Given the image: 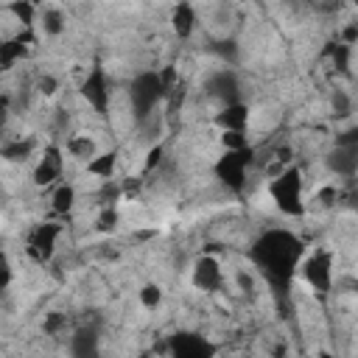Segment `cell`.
<instances>
[{
    "instance_id": "1",
    "label": "cell",
    "mask_w": 358,
    "mask_h": 358,
    "mask_svg": "<svg viewBox=\"0 0 358 358\" xmlns=\"http://www.w3.org/2000/svg\"><path fill=\"white\" fill-rule=\"evenodd\" d=\"M302 255H305V243L288 229H268L249 249L252 263L263 271V277L268 280V285L280 299L285 296Z\"/></svg>"
},
{
    "instance_id": "2",
    "label": "cell",
    "mask_w": 358,
    "mask_h": 358,
    "mask_svg": "<svg viewBox=\"0 0 358 358\" xmlns=\"http://www.w3.org/2000/svg\"><path fill=\"white\" fill-rule=\"evenodd\" d=\"M268 193H271V199H274V204H277L280 213L294 215V218L305 215V201H302V173H299V168H285L277 179H271Z\"/></svg>"
},
{
    "instance_id": "3",
    "label": "cell",
    "mask_w": 358,
    "mask_h": 358,
    "mask_svg": "<svg viewBox=\"0 0 358 358\" xmlns=\"http://www.w3.org/2000/svg\"><path fill=\"white\" fill-rule=\"evenodd\" d=\"M165 98V90H162V81H159V73L154 70H145L140 73L131 87H129V101H131V112L137 120H148L154 106Z\"/></svg>"
},
{
    "instance_id": "4",
    "label": "cell",
    "mask_w": 358,
    "mask_h": 358,
    "mask_svg": "<svg viewBox=\"0 0 358 358\" xmlns=\"http://www.w3.org/2000/svg\"><path fill=\"white\" fill-rule=\"evenodd\" d=\"M252 157H255V148L252 145H243V148H235V151H224L215 162V176L224 182V187H229L232 193H241L243 185H246V168L252 165Z\"/></svg>"
},
{
    "instance_id": "5",
    "label": "cell",
    "mask_w": 358,
    "mask_h": 358,
    "mask_svg": "<svg viewBox=\"0 0 358 358\" xmlns=\"http://www.w3.org/2000/svg\"><path fill=\"white\" fill-rule=\"evenodd\" d=\"M302 277L305 282L319 291V294H327L330 291V282H333V257L327 249H316L305 263H302Z\"/></svg>"
},
{
    "instance_id": "6",
    "label": "cell",
    "mask_w": 358,
    "mask_h": 358,
    "mask_svg": "<svg viewBox=\"0 0 358 358\" xmlns=\"http://www.w3.org/2000/svg\"><path fill=\"white\" fill-rule=\"evenodd\" d=\"M81 95L98 115H106V109H109V81H106V73H103L101 64H95L87 73V78L81 81Z\"/></svg>"
},
{
    "instance_id": "7",
    "label": "cell",
    "mask_w": 358,
    "mask_h": 358,
    "mask_svg": "<svg viewBox=\"0 0 358 358\" xmlns=\"http://www.w3.org/2000/svg\"><path fill=\"white\" fill-rule=\"evenodd\" d=\"M56 238H59V224H36L28 235V255L39 263L50 260L53 257V249H56Z\"/></svg>"
},
{
    "instance_id": "8",
    "label": "cell",
    "mask_w": 358,
    "mask_h": 358,
    "mask_svg": "<svg viewBox=\"0 0 358 358\" xmlns=\"http://www.w3.org/2000/svg\"><path fill=\"white\" fill-rule=\"evenodd\" d=\"M168 352L176 358H210L215 352V347L196 333H176L168 341Z\"/></svg>"
},
{
    "instance_id": "9",
    "label": "cell",
    "mask_w": 358,
    "mask_h": 358,
    "mask_svg": "<svg viewBox=\"0 0 358 358\" xmlns=\"http://www.w3.org/2000/svg\"><path fill=\"white\" fill-rule=\"evenodd\" d=\"M224 282V274H221V263L213 257V255H204L196 260L193 266V285L201 288V291H218Z\"/></svg>"
},
{
    "instance_id": "10",
    "label": "cell",
    "mask_w": 358,
    "mask_h": 358,
    "mask_svg": "<svg viewBox=\"0 0 358 358\" xmlns=\"http://www.w3.org/2000/svg\"><path fill=\"white\" fill-rule=\"evenodd\" d=\"M204 90L210 92V98L224 101V106L241 101V98H238V92H241V90H238V78H235L232 70H218L215 76H210L207 84H204Z\"/></svg>"
},
{
    "instance_id": "11",
    "label": "cell",
    "mask_w": 358,
    "mask_h": 358,
    "mask_svg": "<svg viewBox=\"0 0 358 358\" xmlns=\"http://www.w3.org/2000/svg\"><path fill=\"white\" fill-rule=\"evenodd\" d=\"M324 162L338 176H355L358 173V145H336L324 157Z\"/></svg>"
},
{
    "instance_id": "12",
    "label": "cell",
    "mask_w": 358,
    "mask_h": 358,
    "mask_svg": "<svg viewBox=\"0 0 358 358\" xmlns=\"http://www.w3.org/2000/svg\"><path fill=\"white\" fill-rule=\"evenodd\" d=\"M59 173H62V154H59L56 145H50V148L45 151V157L39 159V165L34 168V185L45 187V185H50L53 179H59Z\"/></svg>"
},
{
    "instance_id": "13",
    "label": "cell",
    "mask_w": 358,
    "mask_h": 358,
    "mask_svg": "<svg viewBox=\"0 0 358 358\" xmlns=\"http://www.w3.org/2000/svg\"><path fill=\"white\" fill-rule=\"evenodd\" d=\"M213 123L218 126V129H224V131H229V129H238V131H246V123H249V109H246V103H227L215 117H213Z\"/></svg>"
},
{
    "instance_id": "14",
    "label": "cell",
    "mask_w": 358,
    "mask_h": 358,
    "mask_svg": "<svg viewBox=\"0 0 358 358\" xmlns=\"http://www.w3.org/2000/svg\"><path fill=\"white\" fill-rule=\"evenodd\" d=\"M193 25H196V11H193V6H190L187 0L176 3V8L171 11V28H173V34H176L179 39H187V36L193 34Z\"/></svg>"
},
{
    "instance_id": "15",
    "label": "cell",
    "mask_w": 358,
    "mask_h": 358,
    "mask_svg": "<svg viewBox=\"0 0 358 358\" xmlns=\"http://www.w3.org/2000/svg\"><path fill=\"white\" fill-rule=\"evenodd\" d=\"M70 352L78 358H90L98 352V330L95 327H81L76 330L73 341H70Z\"/></svg>"
},
{
    "instance_id": "16",
    "label": "cell",
    "mask_w": 358,
    "mask_h": 358,
    "mask_svg": "<svg viewBox=\"0 0 358 358\" xmlns=\"http://www.w3.org/2000/svg\"><path fill=\"white\" fill-rule=\"evenodd\" d=\"M67 151L76 157V159H92L95 157V140H90V137H84V134H76V137H70L67 140Z\"/></svg>"
},
{
    "instance_id": "17",
    "label": "cell",
    "mask_w": 358,
    "mask_h": 358,
    "mask_svg": "<svg viewBox=\"0 0 358 358\" xmlns=\"http://www.w3.org/2000/svg\"><path fill=\"white\" fill-rule=\"evenodd\" d=\"M115 162H117V154H115V151L95 154V157L87 162V171H90V173H95V176H112Z\"/></svg>"
},
{
    "instance_id": "18",
    "label": "cell",
    "mask_w": 358,
    "mask_h": 358,
    "mask_svg": "<svg viewBox=\"0 0 358 358\" xmlns=\"http://www.w3.org/2000/svg\"><path fill=\"white\" fill-rule=\"evenodd\" d=\"M20 56H25V42L22 39H8L0 45V64L3 70H8Z\"/></svg>"
},
{
    "instance_id": "19",
    "label": "cell",
    "mask_w": 358,
    "mask_h": 358,
    "mask_svg": "<svg viewBox=\"0 0 358 358\" xmlns=\"http://www.w3.org/2000/svg\"><path fill=\"white\" fill-rule=\"evenodd\" d=\"M324 53L333 59V67H336L338 73H350V45H344V42H338V45L330 42Z\"/></svg>"
},
{
    "instance_id": "20",
    "label": "cell",
    "mask_w": 358,
    "mask_h": 358,
    "mask_svg": "<svg viewBox=\"0 0 358 358\" xmlns=\"http://www.w3.org/2000/svg\"><path fill=\"white\" fill-rule=\"evenodd\" d=\"M31 148H34L31 140H14V143H6L3 145V157L8 162H25L31 157Z\"/></svg>"
},
{
    "instance_id": "21",
    "label": "cell",
    "mask_w": 358,
    "mask_h": 358,
    "mask_svg": "<svg viewBox=\"0 0 358 358\" xmlns=\"http://www.w3.org/2000/svg\"><path fill=\"white\" fill-rule=\"evenodd\" d=\"M73 201H76V190H73L70 185H59V187L53 190V210H56L59 215H67L70 207H73Z\"/></svg>"
},
{
    "instance_id": "22",
    "label": "cell",
    "mask_w": 358,
    "mask_h": 358,
    "mask_svg": "<svg viewBox=\"0 0 358 358\" xmlns=\"http://www.w3.org/2000/svg\"><path fill=\"white\" fill-rule=\"evenodd\" d=\"M34 6H36V3H31V0H11V3H8V11H11L25 28H31V25H34V17H36Z\"/></svg>"
},
{
    "instance_id": "23",
    "label": "cell",
    "mask_w": 358,
    "mask_h": 358,
    "mask_svg": "<svg viewBox=\"0 0 358 358\" xmlns=\"http://www.w3.org/2000/svg\"><path fill=\"white\" fill-rule=\"evenodd\" d=\"M42 28H45V34H50V36L62 34V31H64V17H62V11L48 8V11L42 14Z\"/></svg>"
},
{
    "instance_id": "24",
    "label": "cell",
    "mask_w": 358,
    "mask_h": 358,
    "mask_svg": "<svg viewBox=\"0 0 358 358\" xmlns=\"http://www.w3.org/2000/svg\"><path fill=\"white\" fill-rule=\"evenodd\" d=\"M330 106H333V115H338V117L350 115V98H347V92L344 90H333L330 92Z\"/></svg>"
},
{
    "instance_id": "25",
    "label": "cell",
    "mask_w": 358,
    "mask_h": 358,
    "mask_svg": "<svg viewBox=\"0 0 358 358\" xmlns=\"http://www.w3.org/2000/svg\"><path fill=\"white\" fill-rule=\"evenodd\" d=\"M221 143H224V151H235V148L249 145V143H246V134H243V131H238V129L224 131V134H221Z\"/></svg>"
},
{
    "instance_id": "26",
    "label": "cell",
    "mask_w": 358,
    "mask_h": 358,
    "mask_svg": "<svg viewBox=\"0 0 358 358\" xmlns=\"http://www.w3.org/2000/svg\"><path fill=\"white\" fill-rule=\"evenodd\" d=\"M140 302H143L145 308H157V305L162 302V291H159V285H154V282L143 285V288H140Z\"/></svg>"
},
{
    "instance_id": "27",
    "label": "cell",
    "mask_w": 358,
    "mask_h": 358,
    "mask_svg": "<svg viewBox=\"0 0 358 358\" xmlns=\"http://www.w3.org/2000/svg\"><path fill=\"white\" fill-rule=\"evenodd\" d=\"M159 81H162V90H165V98L176 90V84H179V73H176V67L173 64H168L165 70H159Z\"/></svg>"
},
{
    "instance_id": "28",
    "label": "cell",
    "mask_w": 358,
    "mask_h": 358,
    "mask_svg": "<svg viewBox=\"0 0 358 358\" xmlns=\"http://www.w3.org/2000/svg\"><path fill=\"white\" fill-rule=\"evenodd\" d=\"M115 227H117V210L106 207V210L98 215V229H101V232H112Z\"/></svg>"
},
{
    "instance_id": "29",
    "label": "cell",
    "mask_w": 358,
    "mask_h": 358,
    "mask_svg": "<svg viewBox=\"0 0 358 358\" xmlns=\"http://www.w3.org/2000/svg\"><path fill=\"white\" fill-rule=\"evenodd\" d=\"M64 324H67V319H64L62 313H56V310L45 316V333H48V336H56V333H59Z\"/></svg>"
},
{
    "instance_id": "30",
    "label": "cell",
    "mask_w": 358,
    "mask_h": 358,
    "mask_svg": "<svg viewBox=\"0 0 358 358\" xmlns=\"http://www.w3.org/2000/svg\"><path fill=\"white\" fill-rule=\"evenodd\" d=\"M213 50H215L218 56H227L229 62H235V56H238V45H235L232 39H221V42H215Z\"/></svg>"
},
{
    "instance_id": "31",
    "label": "cell",
    "mask_w": 358,
    "mask_h": 358,
    "mask_svg": "<svg viewBox=\"0 0 358 358\" xmlns=\"http://www.w3.org/2000/svg\"><path fill=\"white\" fill-rule=\"evenodd\" d=\"M336 145H358V126L338 131L336 134Z\"/></svg>"
},
{
    "instance_id": "32",
    "label": "cell",
    "mask_w": 358,
    "mask_h": 358,
    "mask_svg": "<svg viewBox=\"0 0 358 358\" xmlns=\"http://www.w3.org/2000/svg\"><path fill=\"white\" fill-rule=\"evenodd\" d=\"M159 159H162V145H154V148L148 151V159H145V171H154V168L159 165Z\"/></svg>"
},
{
    "instance_id": "33",
    "label": "cell",
    "mask_w": 358,
    "mask_h": 358,
    "mask_svg": "<svg viewBox=\"0 0 358 358\" xmlns=\"http://www.w3.org/2000/svg\"><path fill=\"white\" fill-rule=\"evenodd\" d=\"M56 87H59V84H56V78H53V76H42V78H39V92L53 95V92H56Z\"/></svg>"
},
{
    "instance_id": "34",
    "label": "cell",
    "mask_w": 358,
    "mask_h": 358,
    "mask_svg": "<svg viewBox=\"0 0 358 358\" xmlns=\"http://www.w3.org/2000/svg\"><path fill=\"white\" fill-rule=\"evenodd\" d=\"M316 201H319L322 207H330V204L336 201V187H324V190H319V196H316Z\"/></svg>"
},
{
    "instance_id": "35",
    "label": "cell",
    "mask_w": 358,
    "mask_h": 358,
    "mask_svg": "<svg viewBox=\"0 0 358 358\" xmlns=\"http://www.w3.org/2000/svg\"><path fill=\"white\" fill-rule=\"evenodd\" d=\"M341 39H344V45H352V42H358V22H350V25L341 31Z\"/></svg>"
},
{
    "instance_id": "36",
    "label": "cell",
    "mask_w": 358,
    "mask_h": 358,
    "mask_svg": "<svg viewBox=\"0 0 358 358\" xmlns=\"http://www.w3.org/2000/svg\"><path fill=\"white\" fill-rule=\"evenodd\" d=\"M238 282H241V288H246V291L252 288V280H249L246 274H241V277H238Z\"/></svg>"
},
{
    "instance_id": "37",
    "label": "cell",
    "mask_w": 358,
    "mask_h": 358,
    "mask_svg": "<svg viewBox=\"0 0 358 358\" xmlns=\"http://www.w3.org/2000/svg\"><path fill=\"white\" fill-rule=\"evenodd\" d=\"M355 6H358V0H355Z\"/></svg>"
}]
</instances>
